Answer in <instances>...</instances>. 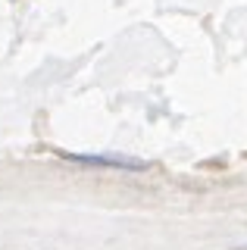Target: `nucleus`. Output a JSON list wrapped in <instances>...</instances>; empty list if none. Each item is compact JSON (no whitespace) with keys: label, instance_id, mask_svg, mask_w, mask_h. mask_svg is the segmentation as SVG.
<instances>
[{"label":"nucleus","instance_id":"obj_1","mask_svg":"<svg viewBox=\"0 0 247 250\" xmlns=\"http://www.w3.org/2000/svg\"><path fill=\"white\" fill-rule=\"evenodd\" d=\"M69 163H82V166H103V169H128V172H144L147 163L132 160V156H110V153H63Z\"/></svg>","mask_w":247,"mask_h":250},{"label":"nucleus","instance_id":"obj_2","mask_svg":"<svg viewBox=\"0 0 247 250\" xmlns=\"http://www.w3.org/2000/svg\"><path fill=\"white\" fill-rule=\"evenodd\" d=\"M241 250H247V247H241Z\"/></svg>","mask_w":247,"mask_h":250}]
</instances>
